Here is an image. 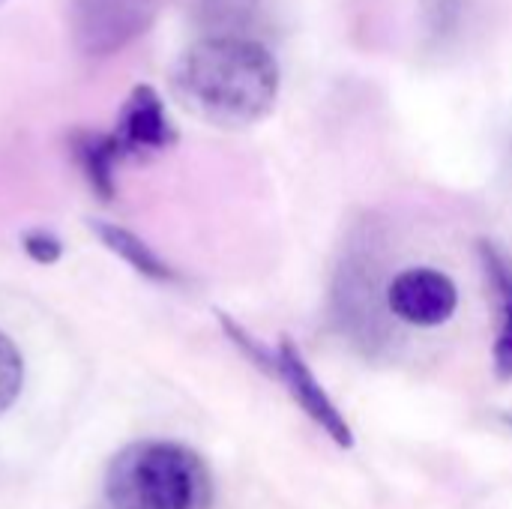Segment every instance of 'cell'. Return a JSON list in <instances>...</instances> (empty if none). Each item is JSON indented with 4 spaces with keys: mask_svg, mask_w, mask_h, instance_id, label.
Masks as SVG:
<instances>
[{
    "mask_svg": "<svg viewBox=\"0 0 512 509\" xmlns=\"http://www.w3.org/2000/svg\"><path fill=\"white\" fill-rule=\"evenodd\" d=\"M171 93L192 117L219 129H243L273 111L279 66L252 36H204L177 57Z\"/></svg>",
    "mask_w": 512,
    "mask_h": 509,
    "instance_id": "cell-1",
    "label": "cell"
},
{
    "mask_svg": "<svg viewBox=\"0 0 512 509\" xmlns=\"http://www.w3.org/2000/svg\"><path fill=\"white\" fill-rule=\"evenodd\" d=\"M105 498L111 509H210L216 486L192 447L147 438L108 462Z\"/></svg>",
    "mask_w": 512,
    "mask_h": 509,
    "instance_id": "cell-2",
    "label": "cell"
},
{
    "mask_svg": "<svg viewBox=\"0 0 512 509\" xmlns=\"http://www.w3.org/2000/svg\"><path fill=\"white\" fill-rule=\"evenodd\" d=\"M162 0H72V42L87 57H108L135 42L159 15Z\"/></svg>",
    "mask_w": 512,
    "mask_h": 509,
    "instance_id": "cell-3",
    "label": "cell"
},
{
    "mask_svg": "<svg viewBox=\"0 0 512 509\" xmlns=\"http://www.w3.org/2000/svg\"><path fill=\"white\" fill-rule=\"evenodd\" d=\"M390 312L411 327H441L459 306L456 282L432 267L402 270L387 288Z\"/></svg>",
    "mask_w": 512,
    "mask_h": 509,
    "instance_id": "cell-4",
    "label": "cell"
},
{
    "mask_svg": "<svg viewBox=\"0 0 512 509\" xmlns=\"http://www.w3.org/2000/svg\"><path fill=\"white\" fill-rule=\"evenodd\" d=\"M123 159H147L177 144V129L150 84H138L120 108L117 126L111 129Z\"/></svg>",
    "mask_w": 512,
    "mask_h": 509,
    "instance_id": "cell-5",
    "label": "cell"
},
{
    "mask_svg": "<svg viewBox=\"0 0 512 509\" xmlns=\"http://www.w3.org/2000/svg\"><path fill=\"white\" fill-rule=\"evenodd\" d=\"M276 378L285 384L291 399L306 411V417L318 423L339 447H354L348 420L342 417L336 402L327 396V390L321 387V381L315 378V372L309 369V363L303 360L300 348L291 339H282L276 348Z\"/></svg>",
    "mask_w": 512,
    "mask_h": 509,
    "instance_id": "cell-6",
    "label": "cell"
},
{
    "mask_svg": "<svg viewBox=\"0 0 512 509\" xmlns=\"http://www.w3.org/2000/svg\"><path fill=\"white\" fill-rule=\"evenodd\" d=\"M69 153L93 189L99 201H111L117 195V165L123 162V153L111 132H93V129H75L69 135Z\"/></svg>",
    "mask_w": 512,
    "mask_h": 509,
    "instance_id": "cell-7",
    "label": "cell"
},
{
    "mask_svg": "<svg viewBox=\"0 0 512 509\" xmlns=\"http://www.w3.org/2000/svg\"><path fill=\"white\" fill-rule=\"evenodd\" d=\"M90 225V231L99 237V243L108 249V252H114L120 261H126L135 273H141L144 279H150V282H180V273L171 267V264H165L138 234H132L129 228H123V225H114V222H102V219H90L87 222Z\"/></svg>",
    "mask_w": 512,
    "mask_h": 509,
    "instance_id": "cell-8",
    "label": "cell"
},
{
    "mask_svg": "<svg viewBox=\"0 0 512 509\" xmlns=\"http://www.w3.org/2000/svg\"><path fill=\"white\" fill-rule=\"evenodd\" d=\"M483 264H486V276L495 285L498 303H501V333L495 342V372L498 378L512 381V264L489 243L480 246Z\"/></svg>",
    "mask_w": 512,
    "mask_h": 509,
    "instance_id": "cell-9",
    "label": "cell"
},
{
    "mask_svg": "<svg viewBox=\"0 0 512 509\" xmlns=\"http://www.w3.org/2000/svg\"><path fill=\"white\" fill-rule=\"evenodd\" d=\"M261 0H204L201 18L210 36H246V24L255 18Z\"/></svg>",
    "mask_w": 512,
    "mask_h": 509,
    "instance_id": "cell-10",
    "label": "cell"
},
{
    "mask_svg": "<svg viewBox=\"0 0 512 509\" xmlns=\"http://www.w3.org/2000/svg\"><path fill=\"white\" fill-rule=\"evenodd\" d=\"M24 387V357L15 342L0 333V414L15 405Z\"/></svg>",
    "mask_w": 512,
    "mask_h": 509,
    "instance_id": "cell-11",
    "label": "cell"
},
{
    "mask_svg": "<svg viewBox=\"0 0 512 509\" xmlns=\"http://www.w3.org/2000/svg\"><path fill=\"white\" fill-rule=\"evenodd\" d=\"M216 315H219V324H222V330L228 333V339H231V342H234L246 357H249V363H255L258 369H264L270 378H276V354H273V351H267L261 342H255V339H252V336H249L237 321H234V318H228L225 312H216Z\"/></svg>",
    "mask_w": 512,
    "mask_h": 509,
    "instance_id": "cell-12",
    "label": "cell"
},
{
    "mask_svg": "<svg viewBox=\"0 0 512 509\" xmlns=\"http://www.w3.org/2000/svg\"><path fill=\"white\" fill-rule=\"evenodd\" d=\"M21 249L27 252L30 261L48 267V264H57L63 258V243L57 234L45 231V228H30L21 234Z\"/></svg>",
    "mask_w": 512,
    "mask_h": 509,
    "instance_id": "cell-13",
    "label": "cell"
},
{
    "mask_svg": "<svg viewBox=\"0 0 512 509\" xmlns=\"http://www.w3.org/2000/svg\"><path fill=\"white\" fill-rule=\"evenodd\" d=\"M3 3H6V0H0V6H3Z\"/></svg>",
    "mask_w": 512,
    "mask_h": 509,
    "instance_id": "cell-14",
    "label": "cell"
}]
</instances>
